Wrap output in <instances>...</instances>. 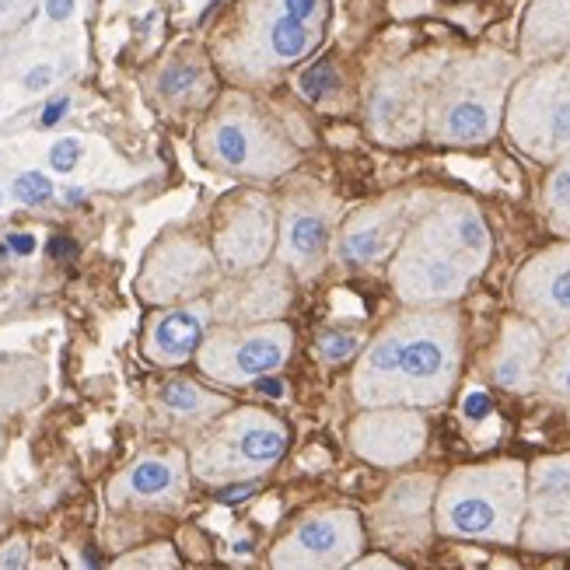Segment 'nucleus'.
<instances>
[{
  "mask_svg": "<svg viewBox=\"0 0 570 570\" xmlns=\"http://www.w3.org/2000/svg\"><path fill=\"white\" fill-rule=\"evenodd\" d=\"M462 367V326L449 308L403 312L371 340L354 367L361 410H420L452 395Z\"/></svg>",
  "mask_w": 570,
  "mask_h": 570,
  "instance_id": "f257e3e1",
  "label": "nucleus"
},
{
  "mask_svg": "<svg viewBox=\"0 0 570 570\" xmlns=\"http://www.w3.org/2000/svg\"><path fill=\"white\" fill-rule=\"evenodd\" d=\"M493 256V235L469 196H438L392 256L389 281L410 312L449 308L473 287Z\"/></svg>",
  "mask_w": 570,
  "mask_h": 570,
  "instance_id": "f03ea898",
  "label": "nucleus"
},
{
  "mask_svg": "<svg viewBox=\"0 0 570 570\" xmlns=\"http://www.w3.org/2000/svg\"><path fill=\"white\" fill-rule=\"evenodd\" d=\"M326 32L330 0H238L210 42V57L220 78L263 88L312 60Z\"/></svg>",
  "mask_w": 570,
  "mask_h": 570,
  "instance_id": "7ed1b4c3",
  "label": "nucleus"
},
{
  "mask_svg": "<svg viewBox=\"0 0 570 570\" xmlns=\"http://www.w3.org/2000/svg\"><path fill=\"white\" fill-rule=\"evenodd\" d=\"M522 70V57L498 46L444 60L428 102V137L441 147L490 144L504 130L508 95Z\"/></svg>",
  "mask_w": 570,
  "mask_h": 570,
  "instance_id": "20e7f679",
  "label": "nucleus"
},
{
  "mask_svg": "<svg viewBox=\"0 0 570 570\" xmlns=\"http://www.w3.org/2000/svg\"><path fill=\"white\" fill-rule=\"evenodd\" d=\"M196 158L245 183L281 179L297 165V144L253 95L225 91L196 130Z\"/></svg>",
  "mask_w": 570,
  "mask_h": 570,
  "instance_id": "39448f33",
  "label": "nucleus"
},
{
  "mask_svg": "<svg viewBox=\"0 0 570 570\" xmlns=\"http://www.w3.org/2000/svg\"><path fill=\"white\" fill-rule=\"evenodd\" d=\"M529 498V469L514 459L465 465L441 483L434 525L452 539L514 542L522 535Z\"/></svg>",
  "mask_w": 570,
  "mask_h": 570,
  "instance_id": "423d86ee",
  "label": "nucleus"
},
{
  "mask_svg": "<svg viewBox=\"0 0 570 570\" xmlns=\"http://www.w3.org/2000/svg\"><path fill=\"white\" fill-rule=\"evenodd\" d=\"M287 428L269 410L242 406L217 416L207 434L193 444L189 473L204 483H249L269 473L287 452Z\"/></svg>",
  "mask_w": 570,
  "mask_h": 570,
  "instance_id": "0eeeda50",
  "label": "nucleus"
},
{
  "mask_svg": "<svg viewBox=\"0 0 570 570\" xmlns=\"http://www.w3.org/2000/svg\"><path fill=\"white\" fill-rule=\"evenodd\" d=\"M504 134L525 158L542 165L570 155V53L518 73L504 109Z\"/></svg>",
  "mask_w": 570,
  "mask_h": 570,
  "instance_id": "6e6552de",
  "label": "nucleus"
},
{
  "mask_svg": "<svg viewBox=\"0 0 570 570\" xmlns=\"http://www.w3.org/2000/svg\"><path fill=\"white\" fill-rule=\"evenodd\" d=\"M294 330L287 322H259V326H220L210 330L196 364L217 385H249L277 375L291 361Z\"/></svg>",
  "mask_w": 570,
  "mask_h": 570,
  "instance_id": "1a4fd4ad",
  "label": "nucleus"
},
{
  "mask_svg": "<svg viewBox=\"0 0 570 570\" xmlns=\"http://www.w3.org/2000/svg\"><path fill=\"white\" fill-rule=\"evenodd\" d=\"M438 70L441 67H428V60H410L379 73L364 106L371 140L385 147H410L428 137V102Z\"/></svg>",
  "mask_w": 570,
  "mask_h": 570,
  "instance_id": "9d476101",
  "label": "nucleus"
},
{
  "mask_svg": "<svg viewBox=\"0 0 570 570\" xmlns=\"http://www.w3.org/2000/svg\"><path fill=\"white\" fill-rule=\"evenodd\" d=\"M281 210L259 189H238L217 207L214 259L232 277H249L277 256Z\"/></svg>",
  "mask_w": 570,
  "mask_h": 570,
  "instance_id": "9b49d317",
  "label": "nucleus"
},
{
  "mask_svg": "<svg viewBox=\"0 0 570 570\" xmlns=\"http://www.w3.org/2000/svg\"><path fill=\"white\" fill-rule=\"evenodd\" d=\"M340 235V204L333 196L305 183L287 193L281 207V235H277V263L297 281H312L336 249Z\"/></svg>",
  "mask_w": 570,
  "mask_h": 570,
  "instance_id": "f8f14e48",
  "label": "nucleus"
},
{
  "mask_svg": "<svg viewBox=\"0 0 570 570\" xmlns=\"http://www.w3.org/2000/svg\"><path fill=\"white\" fill-rule=\"evenodd\" d=\"M364 553V522L351 508H322L269 550V570H346Z\"/></svg>",
  "mask_w": 570,
  "mask_h": 570,
  "instance_id": "ddd939ff",
  "label": "nucleus"
},
{
  "mask_svg": "<svg viewBox=\"0 0 570 570\" xmlns=\"http://www.w3.org/2000/svg\"><path fill=\"white\" fill-rule=\"evenodd\" d=\"M217 269L220 266L207 242L193 235H168L147 253L137 291L151 305L189 302V297H200L214 284Z\"/></svg>",
  "mask_w": 570,
  "mask_h": 570,
  "instance_id": "4468645a",
  "label": "nucleus"
},
{
  "mask_svg": "<svg viewBox=\"0 0 570 570\" xmlns=\"http://www.w3.org/2000/svg\"><path fill=\"white\" fill-rule=\"evenodd\" d=\"M514 308L547 340L570 333V242L535 253L514 277Z\"/></svg>",
  "mask_w": 570,
  "mask_h": 570,
  "instance_id": "2eb2a0df",
  "label": "nucleus"
},
{
  "mask_svg": "<svg viewBox=\"0 0 570 570\" xmlns=\"http://www.w3.org/2000/svg\"><path fill=\"white\" fill-rule=\"evenodd\" d=\"M413 204H416V196L403 189V193H389L382 200L367 204L357 214L346 217L340 225L336 249H333L336 263L346 269H361L385 256H395L403 235L410 232L416 217Z\"/></svg>",
  "mask_w": 570,
  "mask_h": 570,
  "instance_id": "dca6fc26",
  "label": "nucleus"
},
{
  "mask_svg": "<svg viewBox=\"0 0 570 570\" xmlns=\"http://www.w3.org/2000/svg\"><path fill=\"white\" fill-rule=\"evenodd\" d=\"M522 542L529 550H570V455L539 459L529 469Z\"/></svg>",
  "mask_w": 570,
  "mask_h": 570,
  "instance_id": "f3484780",
  "label": "nucleus"
},
{
  "mask_svg": "<svg viewBox=\"0 0 570 570\" xmlns=\"http://www.w3.org/2000/svg\"><path fill=\"white\" fill-rule=\"evenodd\" d=\"M428 444V420L416 410H361L351 424V449L371 465H406Z\"/></svg>",
  "mask_w": 570,
  "mask_h": 570,
  "instance_id": "a211bd4d",
  "label": "nucleus"
},
{
  "mask_svg": "<svg viewBox=\"0 0 570 570\" xmlns=\"http://www.w3.org/2000/svg\"><path fill=\"white\" fill-rule=\"evenodd\" d=\"M189 487V462L183 452H147L130 462L109 487L112 508H176Z\"/></svg>",
  "mask_w": 570,
  "mask_h": 570,
  "instance_id": "6ab92c4d",
  "label": "nucleus"
},
{
  "mask_svg": "<svg viewBox=\"0 0 570 570\" xmlns=\"http://www.w3.org/2000/svg\"><path fill=\"white\" fill-rule=\"evenodd\" d=\"M220 73L214 67L210 49L204 46H179L176 53H168L155 78H151V95L161 109L171 112H196V109H210L220 98Z\"/></svg>",
  "mask_w": 570,
  "mask_h": 570,
  "instance_id": "aec40b11",
  "label": "nucleus"
},
{
  "mask_svg": "<svg viewBox=\"0 0 570 570\" xmlns=\"http://www.w3.org/2000/svg\"><path fill=\"white\" fill-rule=\"evenodd\" d=\"M547 336L535 322L511 315L504 318L501 336L490 351V379L508 392H532L542 382V364H547Z\"/></svg>",
  "mask_w": 570,
  "mask_h": 570,
  "instance_id": "412c9836",
  "label": "nucleus"
},
{
  "mask_svg": "<svg viewBox=\"0 0 570 570\" xmlns=\"http://www.w3.org/2000/svg\"><path fill=\"white\" fill-rule=\"evenodd\" d=\"M210 315H214V308L207 302H193V305L158 312L144 330L147 361H155L161 367H176V364H186L189 357H196L207 333H210L207 330Z\"/></svg>",
  "mask_w": 570,
  "mask_h": 570,
  "instance_id": "4be33fe9",
  "label": "nucleus"
},
{
  "mask_svg": "<svg viewBox=\"0 0 570 570\" xmlns=\"http://www.w3.org/2000/svg\"><path fill=\"white\" fill-rule=\"evenodd\" d=\"M291 302V274L277 266H263L256 274L242 277L235 291L220 297L214 315L225 326H259V322H277V315Z\"/></svg>",
  "mask_w": 570,
  "mask_h": 570,
  "instance_id": "5701e85b",
  "label": "nucleus"
},
{
  "mask_svg": "<svg viewBox=\"0 0 570 570\" xmlns=\"http://www.w3.org/2000/svg\"><path fill=\"white\" fill-rule=\"evenodd\" d=\"M434 493L431 476H413L389 490V498L379 504V529L389 542H416L428 529V504Z\"/></svg>",
  "mask_w": 570,
  "mask_h": 570,
  "instance_id": "b1692460",
  "label": "nucleus"
},
{
  "mask_svg": "<svg viewBox=\"0 0 570 570\" xmlns=\"http://www.w3.org/2000/svg\"><path fill=\"white\" fill-rule=\"evenodd\" d=\"M570 53V0H532L522 21V63Z\"/></svg>",
  "mask_w": 570,
  "mask_h": 570,
  "instance_id": "393cba45",
  "label": "nucleus"
},
{
  "mask_svg": "<svg viewBox=\"0 0 570 570\" xmlns=\"http://www.w3.org/2000/svg\"><path fill=\"white\" fill-rule=\"evenodd\" d=\"M158 403L165 413H171L176 420H186V424H207V420H217L232 410V403L225 400V395H214L189 379L165 382L158 392Z\"/></svg>",
  "mask_w": 570,
  "mask_h": 570,
  "instance_id": "a878e982",
  "label": "nucleus"
},
{
  "mask_svg": "<svg viewBox=\"0 0 570 570\" xmlns=\"http://www.w3.org/2000/svg\"><path fill=\"white\" fill-rule=\"evenodd\" d=\"M542 214H547L550 228L570 242V155L550 165V176L542 183Z\"/></svg>",
  "mask_w": 570,
  "mask_h": 570,
  "instance_id": "bb28decb",
  "label": "nucleus"
},
{
  "mask_svg": "<svg viewBox=\"0 0 570 570\" xmlns=\"http://www.w3.org/2000/svg\"><path fill=\"white\" fill-rule=\"evenodd\" d=\"M542 389L570 413V333L553 340L547 364H542Z\"/></svg>",
  "mask_w": 570,
  "mask_h": 570,
  "instance_id": "cd10ccee",
  "label": "nucleus"
},
{
  "mask_svg": "<svg viewBox=\"0 0 570 570\" xmlns=\"http://www.w3.org/2000/svg\"><path fill=\"white\" fill-rule=\"evenodd\" d=\"M112 570H183V563L168 542H155V547H144L137 553L119 557L112 563Z\"/></svg>",
  "mask_w": 570,
  "mask_h": 570,
  "instance_id": "c85d7f7f",
  "label": "nucleus"
},
{
  "mask_svg": "<svg viewBox=\"0 0 570 570\" xmlns=\"http://www.w3.org/2000/svg\"><path fill=\"white\" fill-rule=\"evenodd\" d=\"M315 351H318V357H322V361L340 364V361H346L351 354H361V351H364V343H361V336H357V333L326 330V333H318Z\"/></svg>",
  "mask_w": 570,
  "mask_h": 570,
  "instance_id": "c756f323",
  "label": "nucleus"
},
{
  "mask_svg": "<svg viewBox=\"0 0 570 570\" xmlns=\"http://www.w3.org/2000/svg\"><path fill=\"white\" fill-rule=\"evenodd\" d=\"M49 196H53V183H49L42 171H24V176L14 179V200L18 204L39 207V204L49 200Z\"/></svg>",
  "mask_w": 570,
  "mask_h": 570,
  "instance_id": "7c9ffc66",
  "label": "nucleus"
},
{
  "mask_svg": "<svg viewBox=\"0 0 570 570\" xmlns=\"http://www.w3.org/2000/svg\"><path fill=\"white\" fill-rule=\"evenodd\" d=\"M78 158H81V140H73V137L57 140L53 151H49V165H53L57 171H70L73 165H78Z\"/></svg>",
  "mask_w": 570,
  "mask_h": 570,
  "instance_id": "2f4dec72",
  "label": "nucleus"
},
{
  "mask_svg": "<svg viewBox=\"0 0 570 570\" xmlns=\"http://www.w3.org/2000/svg\"><path fill=\"white\" fill-rule=\"evenodd\" d=\"M24 563H29V542L21 535L8 539L4 547H0V570H24Z\"/></svg>",
  "mask_w": 570,
  "mask_h": 570,
  "instance_id": "473e14b6",
  "label": "nucleus"
},
{
  "mask_svg": "<svg viewBox=\"0 0 570 570\" xmlns=\"http://www.w3.org/2000/svg\"><path fill=\"white\" fill-rule=\"evenodd\" d=\"M346 570H406V567H400V563L389 560V557H361L357 563H351Z\"/></svg>",
  "mask_w": 570,
  "mask_h": 570,
  "instance_id": "72a5a7b5",
  "label": "nucleus"
},
{
  "mask_svg": "<svg viewBox=\"0 0 570 570\" xmlns=\"http://www.w3.org/2000/svg\"><path fill=\"white\" fill-rule=\"evenodd\" d=\"M462 413H465L469 420H480V416L490 413V400H487L483 392H473V395H469V400L462 403Z\"/></svg>",
  "mask_w": 570,
  "mask_h": 570,
  "instance_id": "f704fd0d",
  "label": "nucleus"
},
{
  "mask_svg": "<svg viewBox=\"0 0 570 570\" xmlns=\"http://www.w3.org/2000/svg\"><path fill=\"white\" fill-rule=\"evenodd\" d=\"M49 81H53V70L42 63V67H32L29 70V78H24V88H29V91H42Z\"/></svg>",
  "mask_w": 570,
  "mask_h": 570,
  "instance_id": "c9c22d12",
  "label": "nucleus"
},
{
  "mask_svg": "<svg viewBox=\"0 0 570 570\" xmlns=\"http://www.w3.org/2000/svg\"><path fill=\"white\" fill-rule=\"evenodd\" d=\"M46 11L53 21H67L73 14V0H46Z\"/></svg>",
  "mask_w": 570,
  "mask_h": 570,
  "instance_id": "e433bc0d",
  "label": "nucleus"
},
{
  "mask_svg": "<svg viewBox=\"0 0 570 570\" xmlns=\"http://www.w3.org/2000/svg\"><path fill=\"white\" fill-rule=\"evenodd\" d=\"M8 242H11V249L21 253V256H29V253L36 249V238H32V235H11Z\"/></svg>",
  "mask_w": 570,
  "mask_h": 570,
  "instance_id": "4c0bfd02",
  "label": "nucleus"
},
{
  "mask_svg": "<svg viewBox=\"0 0 570 570\" xmlns=\"http://www.w3.org/2000/svg\"><path fill=\"white\" fill-rule=\"evenodd\" d=\"M0 204H4V196H0Z\"/></svg>",
  "mask_w": 570,
  "mask_h": 570,
  "instance_id": "58836bf2",
  "label": "nucleus"
}]
</instances>
